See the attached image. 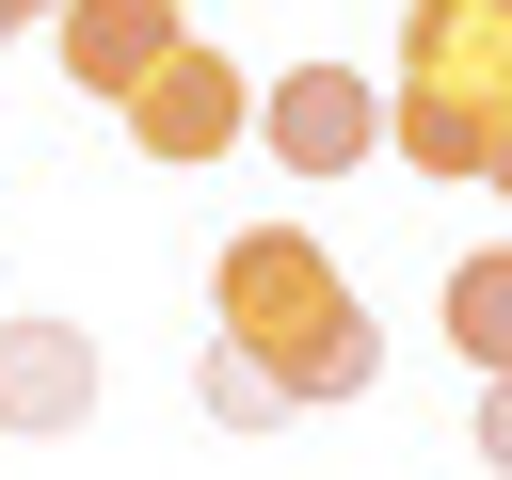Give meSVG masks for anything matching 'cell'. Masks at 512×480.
<instances>
[{
	"instance_id": "obj_4",
	"label": "cell",
	"mask_w": 512,
	"mask_h": 480,
	"mask_svg": "<svg viewBox=\"0 0 512 480\" xmlns=\"http://www.w3.org/2000/svg\"><path fill=\"white\" fill-rule=\"evenodd\" d=\"M240 128H256V80H240L224 48H192V32L128 80V144H144V160H224Z\"/></svg>"
},
{
	"instance_id": "obj_1",
	"label": "cell",
	"mask_w": 512,
	"mask_h": 480,
	"mask_svg": "<svg viewBox=\"0 0 512 480\" xmlns=\"http://www.w3.org/2000/svg\"><path fill=\"white\" fill-rule=\"evenodd\" d=\"M208 320L256 336V352L288 368V400H368V384H384V320L352 304V272H336L304 224H240V240L208 256Z\"/></svg>"
},
{
	"instance_id": "obj_2",
	"label": "cell",
	"mask_w": 512,
	"mask_h": 480,
	"mask_svg": "<svg viewBox=\"0 0 512 480\" xmlns=\"http://www.w3.org/2000/svg\"><path fill=\"white\" fill-rule=\"evenodd\" d=\"M256 144H272L304 192H320V176H368V160H384V80H368V64H272Z\"/></svg>"
},
{
	"instance_id": "obj_3",
	"label": "cell",
	"mask_w": 512,
	"mask_h": 480,
	"mask_svg": "<svg viewBox=\"0 0 512 480\" xmlns=\"http://www.w3.org/2000/svg\"><path fill=\"white\" fill-rule=\"evenodd\" d=\"M400 96L480 112V160H496V128H512V0H416L400 16Z\"/></svg>"
},
{
	"instance_id": "obj_10",
	"label": "cell",
	"mask_w": 512,
	"mask_h": 480,
	"mask_svg": "<svg viewBox=\"0 0 512 480\" xmlns=\"http://www.w3.org/2000/svg\"><path fill=\"white\" fill-rule=\"evenodd\" d=\"M32 16H64V0H0V48H16V32H32Z\"/></svg>"
},
{
	"instance_id": "obj_8",
	"label": "cell",
	"mask_w": 512,
	"mask_h": 480,
	"mask_svg": "<svg viewBox=\"0 0 512 480\" xmlns=\"http://www.w3.org/2000/svg\"><path fill=\"white\" fill-rule=\"evenodd\" d=\"M448 336H464V368H512V256L448 272Z\"/></svg>"
},
{
	"instance_id": "obj_5",
	"label": "cell",
	"mask_w": 512,
	"mask_h": 480,
	"mask_svg": "<svg viewBox=\"0 0 512 480\" xmlns=\"http://www.w3.org/2000/svg\"><path fill=\"white\" fill-rule=\"evenodd\" d=\"M80 416H96V336H80V320H0V432L48 448V432H80Z\"/></svg>"
},
{
	"instance_id": "obj_6",
	"label": "cell",
	"mask_w": 512,
	"mask_h": 480,
	"mask_svg": "<svg viewBox=\"0 0 512 480\" xmlns=\"http://www.w3.org/2000/svg\"><path fill=\"white\" fill-rule=\"evenodd\" d=\"M48 32H64V80H80V96H112V112H128V80H144V64H160V48H176V32H192V16H176V0H64V16H48Z\"/></svg>"
},
{
	"instance_id": "obj_11",
	"label": "cell",
	"mask_w": 512,
	"mask_h": 480,
	"mask_svg": "<svg viewBox=\"0 0 512 480\" xmlns=\"http://www.w3.org/2000/svg\"><path fill=\"white\" fill-rule=\"evenodd\" d=\"M480 192H512V128H496V160H480Z\"/></svg>"
},
{
	"instance_id": "obj_9",
	"label": "cell",
	"mask_w": 512,
	"mask_h": 480,
	"mask_svg": "<svg viewBox=\"0 0 512 480\" xmlns=\"http://www.w3.org/2000/svg\"><path fill=\"white\" fill-rule=\"evenodd\" d=\"M480 464L512 480V368H480Z\"/></svg>"
},
{
	"instance_id": "obj_7",
	"label": "cell",
	"mask_w": 512,
	"mask_h": 480,
	"mask_svg": "<svg viewBox=\"0 0 512 480\" xmlns=\"http://www.w3.org/2000/svg\"><path fill=\"white\" fill-rule=\"evenodd\" d=\"M192 400H208L224 432H272V416H304V400H288V368H272L256 336H208V368H192Z\"/></svg>"
}]
</instances>
